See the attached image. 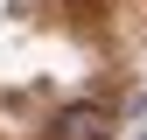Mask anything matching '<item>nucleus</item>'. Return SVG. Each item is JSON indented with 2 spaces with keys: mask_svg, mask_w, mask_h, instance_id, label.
Segmentation results:
<instances>
[{
  "mask_svg": "<svg viewBox=\"0 0 147 140\" xmlns=\"http://www.w3.org/2000/svg\"><path fill=\"white\" fill-rule=\"evenodd\" d=\"M49 140H112V112L105 105H63Z\"/></svg>",
  "mask_w": 147,
  "mask_h": 140,
  "instance_id": "f257e3e1",
  "label": "nucleus"
}]
</instances>
